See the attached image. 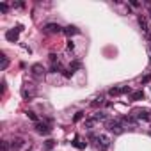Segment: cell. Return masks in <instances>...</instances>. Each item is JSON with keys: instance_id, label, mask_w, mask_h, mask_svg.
<instances>
[{"instance_id": "1", "label": "cell", "mask_w": 151, "mask_h": 151, "mask_svg": "<svg viewBox=\"0 0 151 151\" xmlns=\"http://www.w3.org/2000/svg\"><path fill=\"white\" fill-rule=\"evenodd\" d=\"M22 30H23V27H22V25H18V27H16V30H14V29L7 30V32H6V39H7V41H11V43H16V41H18V34H20Z\"/></svg>"}, {"instance_id": "2", "label": "cell", "mask_w": 151, "mask_h": 151, "mask_svg": "<svg viewBox=\"0 0 151 151\" xmlns=\"http://www.w3.org/2000/svg\"><path fill=\"white\" fill-rule=\"evenodd\" d=\"M107 128H109L112 133H116V135H121V133L124 132V128H123V124H121L119 121H109Z\"/></svg>"}, {"instance_id": "3", "label": "cell", "mask_w": 151, "mask_h": 151, "mask_svg": "<svg viewBox=\"0 0 151 151\" xmlns=\"http://www.w3.org/2000/svg\"><path fill=\"white\" fill-rule=\"evenodd\" d=\"M46 34H59V32H64V29L60 27V25H57V23H48V25H45V29H43Z\"/></svg>"}, {"instance_id": "4", "label": "cell", "mask_w": 151, "mask_h": 151, "mask_svg": "<svg viewBox=\"0 0 151 151\" xmlns=\"http://www.w3.org/2000/svg\"><path fill=\"white\" fill-rule=\"evenodd\" d=\"M139 25H140V29H142V32H144V36H146L147 39H151V29H149V25H147V22H146V18H142V16H139Z\"/></svg>"}, {"instance_id": "5", "label": "cell", "mask_w": 151, "mask_h": 151, "mask_svg": "<svg viewBox=\"0 0 151 151\" xmlns=\"http://www.w3.org/2000/svg\"><path fill=\"white\" fill-rule=\"evenodd\" d=\"M124 93H130V87L128 86H123V87H112L109 91L110 96H119V94H124Z\"/></svg>"}, {"instance_id": "6", "label": "cell", "mask_w": 151, "mask_h": 151, "mask_svg": "<svg viewBox=\"0 0 151 151\" xmlns=\"http://www.w3.org/2000/svg\"><path fill=\"white\" fill-rule=\"evenodd\" d=\"M36 132L41 133V135H48L52 132V128L48 124H45V123H36Z\"/></svg>"}, {"instance_id": "7", "label": "cell", "mask_w": 151, "mask_h": 151, "mask_svg": "<svg viewBox=\"0 0 151 151\" xmlns=\"http://www.w3.org/2000/svg\"><path fill=\"white\" fill-rule=\"evenodd\" d=\"M96 140H98V144L101 146V149H107V147L110 146V139H109L107 135H98Z\"/></svg>"}, {"instance_id": "8", "label": "cell", "mask_w": 151, "mask_h": 151, "mask_svg": "<svg viewBox=\"0 0 151 151\" xmlns=\"http://www.w3.org/2000/svg\"><path fill=\"white\" fill-rule=\"evenodd\" d=\"M30 71H32L34 77H41V75L45 73V68H43L41 64H32V66H30Z\"/></svg>"}, {"instance_id": "9", "label": "cell", "mask_w": 151, "mask_h": 151, "mask_svg": "<svg viewBox=\"0 0 151 151\" xmlns=\"http://www.w3.org/2000/svg\"><path fill=\"white\" fill-rule=\"evenodd\" d=\"M23 144H25V140H23L22 137H16V139H13L11 147H13V149H20V147H23Z\"/></svg>"}, {"instance_id": "10", "label": "cell", "mask_w": 151, "mask_h": 151, "mask_svg": "<svg viewBox=\"0 0 151 151\" xmlns=\"http://www.w3.org/2000/svg\"><path fill=\"white\" fill-rule=\"evenodd\" d=\"M80 30L75 27V25H68V27H64V34L66 36H75V34H78Z\"/></svg>"}, {"instance_id": "11", "label": "cell", "mask_w": 151, "mask_h": 151, "mask_svg": "<svg viewBox=\"0 0 151 151\" xmlns=\"http://www.w3.org/2000/svg\"><path fill=\"white\" fill-rule=\"evenodd\" d=\"M137 117L139 119H144V121H149L151 119V114L147 110H137Z\"/></svg>"}, {"instance_id": "12", "label": "cell", "mask_w": 151, "mask_h": 151, "mask_svg": "<svg viewBox=\"0 0 151 151\" xmlns=\"http://www.w3.org/2000/svg\"><path fill=\"white\" fill-rule=\"evenodd\" d=\"M144 98V91H135L133 94H132V101H139V100H142Z\"/></svg>"}, {"instance_id": "13", "label": "cell", "mask_w": 151, "mask_h": 151, "mask_svg": "<svg viewBox=\"0 0 151 151\" xmlns=\"http://www.w3.org/2000/svg\"><path fill=\"white\" fill-rule=\"evenodd\" d=\"M121 121H123V123H126V124H135V123H137V121H135L133 117H130V116H124Z\"/></svg>"}, {"instance_id": "14", "label": "cell", "mask_w": 151, "mask_h": 151, "mask_svg": "<svg viewBox=\"0 0 151 151\" xmlns=\"http://www.w3.org/2000/svg\"><path fill=\"white\" fill-rule=\"evenodd\" d=\"M71 144H73L75 147H78V149H84V147H86V144H84V142H80L78 139H75V140H73Z\"/></svg>"}, {"instance_id": "15", "label": "cell", "mask_w": 151, "mask_h": 151, "mask_svg": "<svg viewBox=\"0 0 151 151\" xmlns=\"http://www.w3.org/2000/svg\"><path fill=\"white\" fill-rule=\"evenodd\" d=\"M94 119H96V121H105V119H107V114H103V112H98V114L94 116Z\"/></svg>"}, {"instance_id": "16", "label": "cell", "mask_w": 151, "mask_h": 151, "mask_svg": "<svg viewBox=\"0 0 151 151\" xmlns=\"http://www.w3.org/2000/svg\"><path fill=\"white\" fill-rule=\"evenodd\" d=\"M55 146V140H52V139H48L46 142H45V149H52Z\"/></svg>"}, {"instance_id": "17", "label": "cell", "mask_w": 151, "mask_h": 151, "mask_svg": "<svg viewBox=\"0 0 151 151\" xmlns=\"http://www.w3.org/2000/svg\"><path fill=\"white\" fill-rule=\"evenodd\" d=\"M94 123H96V119H94V117H89V119L86 121V128H93Z\"/></svg>"}, {"instance_id": "18", "label": "cell", "mask_w": 151, "mask_h": 151, "mask_svg": "<svg viewBox=\"0 0 151 151\" xmlns=\"http://www.w3.org/2000/svg\"><path fill=\"white\" fill-rule=\"evenodd\" d=\"M82 117H84V112H77V114H75V117H73V121H75V123H78Z\"/></svg>"}, {"instance_id": "19", "label": "cell", "mask_w": 151, "mask_h": 151, "mask_svg": "<svg viewBox=\"0 0 151 151\" xmlns=\"http://www.w3.org/2000/svg\"><path fill=\"white\" fill-rule=\"evenodd\" d=\"M101 103H103V98L100 96V98H96V100H94V101H93L91 105H93V107H98V105H101Z\"/></svg>"}, {"instance_id": "20", "label": "cell", "mask_w": 151, "mask_h": 151, "mask_svg": "<svg viewBox=\"0 0 151 151\" xmlns=\"http://www.w3.org/2000/svg\"><path fill=\"white\" fill-rule=\"evenodd\" d=\"M73 73H75L73 69H66V71H64L62 75H64V77H66V78H71V77H73Z\"/></svg>"}, {"instance_id": "21", "label": "cell", "mask_w": 151, "mask_h": 151, "mask_svg": "<svg viewBox=\"0 0 151 151\" xmlns=\"http://www.w3.org/2000/svg\"><path fill=\"white\" fill-rule=\"evenodd\" d=\"M27 116H29V119H32V121H36V123H39V121H37V116H36L34 112H27Z\"/></svg>"}, {"instance_id": "22", "label": "cell", "mask_w": 151, "mask_h": 151, "mask_svg": "<svg viewBox=\"0 0 151 151\" xmlns=\"http://www.w3.org/2000/svg\"><path fill=\"white\" fill-rule=\"evenodd\" d=\"M9 146H11V144H9L7 140H4V142H2V151H9Z\"/></svg>"}, {"instance_id": "23", "label": "cell", "mask_w": 151, "mask_h": 151, "mask_svg": "<svg viewBox=\"0 0 151 151\" xmlns=\"http://www.w3.org/2000/svg\"><path fill=\"white\" fill-rule=\"evenodd\" d=\"M7 9H9V6H7V4H4V2L0 4V11H2V13H7Z\"/></svg>"}, {"instance_id": "24", "label": "cell", "mask_w": 151, "mask_h": 151, "mask_svg": "<svg viewBox=\"0 0 151 151\" xmlns=\"http://www.w3.org/2000/svg\"><path fill=\"white\" fill-rule=\"evenodd\" d=\"M7 64H9V60L2 55V69H6V68H7Z\"/></svg>"}, {"instance_id": "25", "label": "cell", "mask_w": 151, "mask_h": 151, "mask_svg": "<svg viewBox=\"0 0 151 151\" xmlns=\"http://www.w3.org/2000/svg\"><path fill=\"white\" fill-rule=\"evenodd\" d=\"M57 71H60V64H53L52 66V73H57Z\"/></svg>"}, {"instance_id": "26", "label": "cell", "mask_w": 151, "mask_h": 151, "mask_svg": "<svg viewBox=\"0 0 151 151\" xmlns=\"http://www.w3.org/2000/svg\"><path fill=\"white\" fill-rule=\"evenodd\" d=\"M66 46H68V50H75V43H73L71 39L68 41V45H66Z\"/></svg>"}, {"instance_id": "27", "label": "cell", "mask_w": 151, "mask_h": 151, "mask_svg": "<svg viewBox=\"0 0 151 151\" xmlns=\"http://www.w3.org/2000/svg\"><path fill=\"white\" fill-rule=\"evenodd\" d=\"M149 80H151V75H146V77L142 78V84H147Z\"/></svg>"}, {"instance_id": "28", "label": "cell", "mask_w": 151, "mask_h": 151, "mask_svg": "<svg viewBox=\"0 0 151 151\" xmlns=\"http://www.w3.org/2000/svg\"><path fill=\"white\" fill-rule=\"evenodd\" d=\"M50 60L55 64V60H57V55H55V53H50Z\"/></svg>"}, {"instance_id": "29", "label": "cell", "mask_w": 151, "mask_h": 151, "mask_svg": "<svg viewBox=\"0 0 151 151\" xmlns=\"http://www.w3.org/2000/svg\"><path fill=\"white\" fill-rule=\"evenodd\" d=\"M132 6H133V7H139V6H140V4H139V2H137V0H132Z\"/></svg>"}, {"instance_id": "30", "label": "cell", "mask_w": 151, "mask_h": 151, "mask_svg": "<svg viewBox=\"0 0 151 151\" xmlns=\"http://www.w3.org/2000/svg\"><path fill=\"white\" fill-rule=\"evenodd\" d=\"M149 60H151V59H149Z\"/></svg>"}]
</instances>
